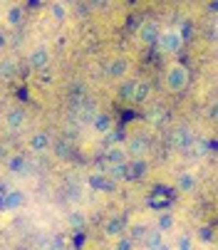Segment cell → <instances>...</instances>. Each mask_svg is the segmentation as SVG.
I'll return each mask as SVG.
<instances>
[{
    "mask_svg": "<svg viewBox=\"0 0 218 250\" xmlns=\"http://www.w3.org/2000/svg\"><path fill=\"white\" fill-rule=\"evenodd\" d=\"M124 149H127L129 161H141L144 156L149 154V136L147 134H134Z\"/></svg>",
    "mask_w": 218,
    "mask_h": 250,
    "instance_id": "6da1fadb",
    "label": "cell"
},
{
    "mask_svg": "<svg viewBox=\"0 0 218 250\" xmlns=\"http://www.w3.org/2000/svg\"><path fill=\"white\" fill-rule=\"evenodd\" d=\"M189 69L184 67V64H174L169 72H166V84H169V89H174V92H181L186 84H189Z\"/></svg>",
    "mask_w": 218,
    "mask_h": 250,
    "instance_id": "7a4b0ae2",
    "label": "cell"
},
{
    "mask_svg": "<svg viewBox=\"0 0 218 250\" xmlns=\"http://www.w3.org/2000/svg\"><path fill=\"white\" fill-rule=\"evenodd\" d=\"M181 45H184V38L176 32V30H169V32H161L159 35V40H156V47L166 55H174L181 50Z\"/></svg>",
    "mask_w": 218,
    "mask_h": 250,
    "instance_id": "3957f363",
    "label": "cell"
},
{
    "mask_svg": "<svg viewBox=\"0 0 218 250\" xmlns=\"http://www.w3.org/2000/svg\"><path fill=\"white\" fill-rule=\"evenodd\" d=\"M194 134H191V129H186V126H178V129H174V134H171V141H174V146L176 149H181V151H189L191 146H194Z\"/></svg>",
    "mask_w": 218,
    "mask_h": 250,
    "instance_id": "277c9868",
    "label": "cell"
},
{
    "mask_svg": "<svg viewBox=\"0 0 218 250\" xmlns=\"http://www.w3.org/2000/svg\"><path fill=\"white\" fill-rule=\"evenodd\" d=\"M159 35H161V30H159L156 20H147V22H141V27H139V40H141L144 45H156Z\"/></svg>",
    "mask_w": 218,
    "mask_h": 250,
    "instance_id": "5b68a950",
    "label": "cell"
},
{
    "mask_svg": "<svg viewBox=\"0 0 218 250\" xmlns=\"http://www.w3.org/2000/svg\"><path fill=\"white\" fill-rule=\"evenodd\" d=\"M104 156H107L109 166H119V164H127V161H129V156H127V149H124V144H114V146H107Z\"/></svg>",
    "mask_w": 218,
    "mask_h": 250,
    "instance_id": "8992f818",
    "label": "cell"
},
{
    "mask_svg": "<svg viewBox=\"0 0 218 250\" xmlns=\"http://www.w3.org/2000/svg\"><path fill=\"white\" fill-rule=\"evenodd\" d=\"M152 97V82L149 80H141L134 84V92H131V102H147Z\"/></svg>",
    "mask_w": 218,
    "mask_h": 250,
    "instance_id": "52a82bcc",
    "label": "cell"
},
{
    "mask_svg": "<svg viewBox=\"0 0 218 250\" xmlns=\"http://www.w3.org/2000/svg\"><path fill=\"white\" fill-rule=\"evenodd\" d=\"M30 67H35V69H43V67H47V62H50V52L45 50V47H38V50H32V55H30Z\"/></svg>",
    "mask_w": 218,
    "mask_h": 250,
    "instance_id": "ba28073f",
    "label": "cell"
},
{
    "mask_svg": "<svg viewBox=\"0 0 218 250\" xmlns=\"http://www.w3.org/2000/svg\"><path fill=\"white\" fill-rule=\"evenodd\" d=\"M92 126H94V131L97 134H107L109 129H112V117H109V114H94L92 117Z\"/></svg>",
    "mask_w": 218,
    "mask_h": 250,
    "instance_id": "9c48e42d",
    "label": "cell"
},
{
    "mask_svg": "<svg viewBox=\"0 0 218 250\" xmlns=\"http://www.w3.org/2000/svg\"><path fill=\"white\" fill-rule=\"evenodd\" d=\"M127 67H129V64H127L124 57H114L112 62H109V67H107V75H109V77H122V75L127 72Z\"/></svg>",
    "mask_w": 218,
    "mask_h": 250,
    "instance_id": "30bf717a",
    "label": "cell"
},
{
    "mask_svg": "<svg viewBox=\"0 0 218 250\" xmlns=\"http://www.w3.org/2000/svg\"><path fill=\"white\" fill-rule=\"evenodd\" d=\"M30 146H32L35 151H45V149L50 146V134H47V131H38V134H32Z\"/></svg>",
    "mask_w": 218,
    "mask_h": 250,
    "instance_id": "8fae6325",
    "label": "cell"
},
{
    "mask_svg": "<svg viewBox=\"0 0 218 250\" xmlns=\"http://www.w3.org/2000/svg\"><path fill=\"white\" fill-rule=\"evenodd\" d=\"M5 124H8L10 129H20V126L25 124V112H22V109H10L8 117H5Z\"/></svg>",
    "mask_w": 218,
    "mask_h": 250,
    "instance_id": "7c38bea8",
    "label": "cell"
},
{
    "mask_svg": "<svg viewBox=\"0 0 218 250\" xmlns=\"http://www.w3.org/2000/svg\"><path fill=\"white\" fill-rule=\"evenodd\" d=\"M144 245H147L149 250L161 248V245H164V233H161V230H152V233H147V235H144Z\"/></svg>",
    "mask_w": 218,
    "mask_h": 250,
    "instance_id": "4fadbf2b",
    "label": "cell"
},
{
    "mask_svg": "<svg viewBox=\"0 0 218 250\" xmlns=\"http://www.w3.org/2000/svg\"><path fill=\"white\" fill-rule=\"evenodd\" d=\"M22 201L25 198H22L20 191H10V193H5V203L3 206H5V210H18L22 206Z\"/></svg>",
    "mask_w": 218,
    "mask_h": 250,
    "instance_id": "5bb4252c",
    "label": "cell"
},
{
    "mask_svg": "<svg viewBox=\"0 0 218 250\" xmlns=\"http://www.w3.org/2000/svg\"><path fill=\"white\" fill-rule=\"evenodd\" d=\"M109 176L114 178V181H129V161L127 164H119V166H109Z\"/></svg>",
    "mask_w": 218,
    "mask_h": 250,
    "instance_id": "9a60e30c",
    "label": "cell"
},
{
    "mask_svg": "<svg viewBox=\"0 0 218 250\" xmlns=\"http://www.w3.org/2000/svg\"><path fill=\"white\" fill-rule=\"evenodd\" d=\"M144 173H147V164H144V159L141 161H129V181L131 178L144 176Z\"/></svg>",
    "mask_w": 218,
    "mask_h": 250,
    "instance_id": "2e32d148",
    "label": "cell"
},
{
    "mask_svg": "<svg viewBox=\"0 0 218 250\" xmlns=\"http://www.w3.org/2000/svg\"><path fill=\"white\" fill-rule=\"evenodd\" d=\"M8 168H10L13 173H20V171L25 168V156H22V154H13V156L8 159Z\"/></svg>",
    "mask_w": 218,
    "mask_h": 250,
    "instance_id": "e0dca14e",
    "label": "cell"
},
{
    "mask_svg": "<svg viewBox=\"0 0 218 250\" xmlns=\"http://www.w3.org/2000/svg\"><path fill=\"white\" fill-rule=\"evenodd\" d=\"M194 184H196V181H194V173H181L178 181H176V186H178L181 191H191Z\"/></svg>",
    "mask_w": 218,
    "mask_h": 250,
    "instance_id": "ac0fdd59",
    "label": "cell"
},
{
    "mask_svg": "<svg viewBox=\"0 0 218 250\" xmlns=\"http://www.w3.org/2000/svg\"><path fill=\"white\" fill-rule=\"evenodd\" d=\"M50 13H52V18H55L57 22H62V20L67 18V5H65V3H52V5H50Z\"/></svg>",
    "mask_w": 218,
    "mask_h": 250,
    "instance_id": "d6986e66",
    "label": "cell"
},
{
    "mask_svg": "<svg viewBox=\"0 0 218 250\" xmlns=\"http://www.w3.org/2000/svg\"><path fill=\"white\" fill-rule=\"evenodd\" d=\"M13 75H15V62L5 60L3 64H0V77H3V80H13Z\"/></svg>",
    "mask_w": 218,
    "mask_h": 250,
    "instance_id": "ffe728a7",
    "label": "cell"
},
{
    "mask_svg": "<svg viewBox=\"0 0 218 250\" xmlns=\"http://www.w3.org/2000/svg\"><path fill=\"white\" fill-rule=\"evenodd\" d=\"M122 228H124L122 218H114V221H109V223H107V235H119V233H122Z\"/></svg>",
    "mask_w": 218,
    "mask_h": 250,
    "instance_id": "44dd1931",
    "label": "cell"
},
{
    "mask_svg": "<svg viewBox=\"0 0 218 250\" xmlns=\"http://www.w3.org/2000/svg\"><path fill=\"white\" fill-rule=\"evenodd\" d=\"M20 20H22V8H20V5H13V8L8 10V22H10V25H18Z\"/></svg>",
    "mask_w": 218,
    "mask_h": 250,
    "instance_id": "7402d4cb",
    "label": "cell"
},
{
    "mask_svg": "<svg viewBox=\"0 0 218 250\" xmlns=\"http://www.w3.org/2000/svg\"><path fill=\"white\" fill-rule=\"evenodd\" d=\"M134 84H136V80H127V82H124V84L119 87V97H122V99H131Z\"/></svg>",
    "mask_w": 218,
    "mask_h": 250,
    "instance_id": "603a6c76",
    "label": "cell"
},
{
    "mask_svg": "<svg viewBox=\"0 0 218 250\" xmlns=\"http://www.w3.org/2000/svg\"><path fill=\"white\" fill-rule=\"evenodd\" d=\"M45 250H65V240L62 238H50L45 243Z\"/></svg>",
    "mask_w": 218,
    "mask_h": 250,
    "instance_id": "cb8c5ba5",
    "label": "cell"
},
{
    "mask_svg": "<svg viewBox=\"0 0 218 250\" xmlns=\"http://www.w3.org/2000/svg\"><path fill=\"white\" fill-rule=\"evenodd\" d=\"M171 226H174V218H171V216H169V213H164V216H161V218H159V230H161V233H164V230H169V228H171Z\"/></svg>",
    "mask_w": 218,
    "mask_h": 250,
    "instance_id": "d4e9b609",
    "label": "cell"
},
{
    "mask_svg": "<svg viewBox=\"0 0 218 250\" xmlns=\"http://www.w3.org/2000/svg\"><path fill=\"white\" fill-rule=\"evenodd\" d=\"M69 223L75 226V228H82V226H85V216H82V213H72V216H69Z\"/></svg>",
    "mask_w": 218,
    "mask_h": 250,
    "instance_id": "484cf974",
    "label": "cell"
},
{
    "mask_svg": "<svg viewBox=\"0 0 218 250\" xmlns=\"http://www.w3.org/2000/svg\"><path fill=\"white\" fill-rule=\"evenodd\" d=\"M198 235H201L206 243H211V240H213V228H211V226H203V228L198 230Z\"/></svg>",
    "mask_w": 218,
    "mask_h": 250,
    "instance_id": "4316f807",
    "label": "cell"
},
{
    "mask_svg": "<svg viewBox=\"0 0 218 250\" xmlns=\"http://www.w3.org/2000/svg\"><path fill=\"white\" fill-rule=\"evenodd\" d=\"M178 250H191V238L189 235H181L178 238Z\"/></svg>",
    "mask_w": 218,
    "mask_h": 250,
    "instance_id": "83f0119b",
    "label": "cell"
},
{
    "mask_svg": "<svg viewBox=\"0 0 218 250\" xmlns=\"http://www.w3.org/2000/svg\"><path fill=\"white\" fill-rule=\"evenodd\" d=\"M119 250H131V240L129 238H122L119 240Z\"/></svg>",
    "mask_w": 218,
    "mask_h": 250,
    "instance_id": "f1b7e54d",
    "label": "cell"
},
{
    "mask_svg": "<svg viewBox=\"0 0 218 250\" xmlns=\"http://www.w3.org/2000/svg\"><path fill=\"white\" fill-rule=\"evenodd\" d=\"M8 45V38H5V32H0V50H3Z\"/></svg>",
    "mask_w": 218,
    "mask_h": 250,
    "instance_id": "f546056e",
    "label": "cell"
},
{
    "mask_svg": "<svg viewBox=\"0 0 218 250\" xmlns=\"http://www.w3.org/2000/svg\"><path fill=\"white\" fill-rule=\"evenodd\" d=\"M156 250H171V248H169V245L164 243V245H161V248H156Z\"/></svg>",
    "mask_w": 218,
    "mask_h": 250,
    "instance_id": "4dcf8cb0",
    "label": "cell"
}]
</instances>
